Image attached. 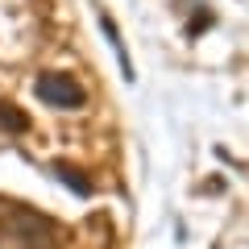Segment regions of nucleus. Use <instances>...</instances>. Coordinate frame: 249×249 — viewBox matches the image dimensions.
Wrapping results in <instances>:
<instances>
[{
	"label": "nucleus",
	"instance_id": "1",
	"mask_svg": "<svg viewBox=\"0 0 249 249\" xmlns=\"http://www.w3.org/2000/svg\"><path fill=\"white\" fill-rule=\"evenodd\" d=\"M34 91H37V100L50 104V108H83L88 104V91H83L79 79L67 75V71H42L34 79Z\"/></svg>",
	"mask_w": 249,
	"mask_h": 249
},
{
	"label": "nucleus",
	"instance_id": "2",
	"mask_svg": "<svg viewBox=\"0 0 249 249\" xmlns=\"http://www.w3.org/2000/svg\"><path fill=\"white\" fill-rule=\"evenodd\" d=\"M4 237L13 241V249H54V224L37 212H17L4 220Z\"/></svg>",
	"mask_w": 249,
	"mask_h": 249
},
{
	"label": "nucleus",
	"instance_id": "3",
	"mask_svg": "<svg viewBox=\"0 0 249 249\" xmlns=\"http://www.w3.org/2000/svg\"><path fill=\"white\" fill-rule=\"evenodd\" d=\"M54 175H58V178H67L75 196H88V191H91V178L83 175L79 166H71V162H54Z\"/></svg>",
	"mask_w": 249,
	"mask_h": 249
},
{
	"label": "nucleus",
	"instance_id": "4",
	"mask_svg": "<svg viewBox=\"0 0 249 249\" xmlns=\"http://www.w3.org/2000/svg\"><path fill=\"white\" fill-rule=\"evenodd\" d=\"M0 129H9V133H25V129H29V116L21 112L17 104L0 100Z\"/></svg>",
	"mask_w": 249,
	"mask_h": 249
}]
</instances>
